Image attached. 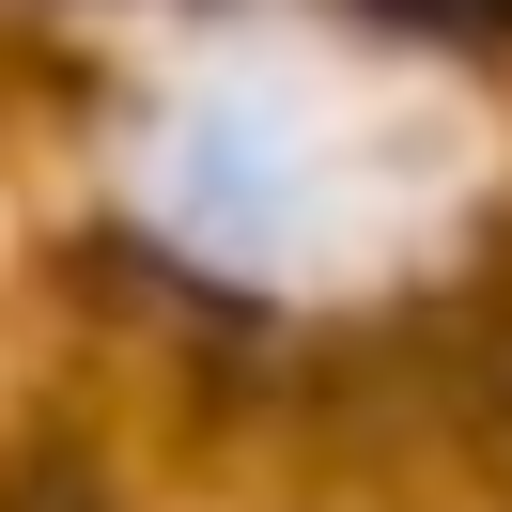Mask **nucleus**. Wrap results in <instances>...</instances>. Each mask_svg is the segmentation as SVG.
Segmentation results:
<instances>
[{
  "label": "nucleus",
  "mask_w": 512,
  "mask_h": 512,
  "mask_svg": "<svg viewBox=\"0 0 512 512\" xmlns=\"http://www.w3.org/2000/svg\"><path fill=\"white\" fill-rule=\"evenodd\" d=\"M373 16H404L435 47H512V0H373Z\"/></svg>",
  "instance_id": "obj_1"
}]
</instances>
